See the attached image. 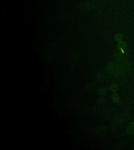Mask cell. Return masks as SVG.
Here are the masks:
<instances>
[{"label": "cell", "mask_w": 134, "mask_h": 150, "mask_svg": "<svg viewBox=\"0 0 134 150\" xmlns=\"http://www.w3.org/2000/svg\"><path fill=\"white\" fill-rule=\"evenodd\" d=\"M118 87L117 85H116V84H114V85H113V88H112V89H113L114 91H116L117 89H118Z\"/></svg>", "instance_id": "5"}, {"label": "cell", "mask_w": 134, "mask_h": 150, "mask_svg": "<svg viewBox=\"0 0 134 150\" xmlns=\"http://www.w3.org/2000/svg\"><path fill=\"white\" fill-rule=\"evenodd\" d=\"M118 47H119L120 49L124 51V50L127 49V45L125 42H123L122 41L121 42H120V43L118 45Z\"/></svg>", "instance_id": "2"}, {"label": "cell", "mask_w": 134, "mask_h": 150, "mask_svg": "<svg viewBox=\"0 0 134 150\" xmlns=\"http://www.w3.org/2000/svg\"><path fill=\"white\" fill-rule=\"evenodd\" d=\"M115 37L116 40L118 41H119V42H121V41H122L123 35L122 34H120V33L118 34L117 35H116Z\"/></svg>", "instance_id": "3"}, {"label": "cell", "mask_w": 134, "mask_h": 150, "mask_svg": "<svg viewBox=\"0 0 134 150\" xmlns=\"http://www.w3.org/2000/svg\"><path fill=\"white\" fill-rule=\"evenodd\" d=\"M126 133L128 134H134V121L132 122L127 127Z\"/></svg>", "instance_id": "1"}, {"label": "cell", "mask_w": 134, "mask_h": 150, "mask_svg": "<svg viewBox=\"0 0 134 150\" xmlns=\"http://www.w3.org/2000/svg\"><path fill=\"white\" fill-rule=\"evenodd\" d=\"M113 100L116 103H118V102H120V98L116 94H114L113 95Z\"/></svg>", "instance_id": "4"}]
</instances>
